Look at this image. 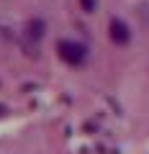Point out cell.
Masks as SVG:
<instances>
[{
	"label": "cell",
	"instance_id": "1",
	"mask_svg": "<svg viewBox=\"0 0 149 154\" xmlns=\"http://www.w3.org/2000/svg\"><path fill=\"white\" fill-rule=\"evenodd\" d=\"M57 51L67 64H82V59H85V46H80L77 41H59Z\"/></svg>",
	"mask_w": 149,
	"mask_h": 154
},
{
	"label": "cell",
	"instance_id": "2",
	"mask_svg": "<svg viewBox=\"0 0 149 154\" xmlns=\"http://www.w3.org/2000/svg\"><path fill=\"white\" fill-rule=\"evenodd\" d=\"M110 38H113L116 44H126L129 41V28H126L123 21H118V18L110 21Z\"/></svg>",
	"mask_w": 149,
	"mask_h": 154
},
{
	"label": "cell",
	"instance_id": "3",
	"mask_svg": "<svg viewBox=\"0 0 149 154\" xmlns=\"http://www.w3.org/2000/svg\"><path fill=\"white\" fill-rule=\"evenodd\" d=\"M82 8H85V11H93V8H95V0H82Z\"/></svg>",
	"mask_w": 149,
	"mask_h": 154
}]
</instances>
